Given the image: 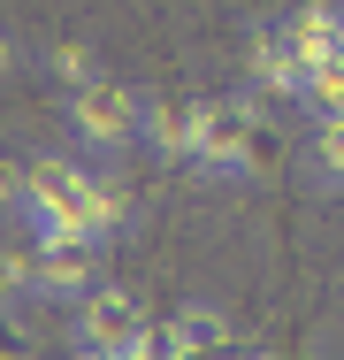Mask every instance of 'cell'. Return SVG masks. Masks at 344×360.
<instances>
[{"mask_svg":"<svg viewBox=\"0 0 344 360\" xmlns=\"http://www.w3.org/2000/svg\"><path fill=\"white\" fill-rule=\"evenodd\" d=\"M145 108H153V92H138L131 77H92V84H77L62 92V115H69V139L84 146V153H100V161H123L145 146Z\"/></svg>","mask_w":344,"mask_h":360,"instance_id":"cell-1","label":"cell"},{"mask_svg":"<svg viewBox=\"0 0 344 360\" xmlns=\"http://www.w3.org/2000/svg\"><path fill=\"white\" fill-rule=\"evenodd\" d=\"M69 345L92 360H153L168 353V338H161V322L145 314V299L131 284H92L77 299V330H69Z\"/></svg>","mask_w":344,"mask_h":360,"instance_id":"cell-2","label":"cell"},{"mask_svg":"<svg viewBox=\"0 0 344 360\" xmlns=\"http://www.w3.org/2000/svg\"><path fill=\"white\" fill-rule=\"evenodd\" d=\"M253 123H260V100H253V92H206L192 169H199V176H222V184L245 176V161H253Z\"/></svg>","mask_w":344,"mask_h":360,"instance_id":"cell-3","label":"cell"},{"mask_svg":"<svg viewBox=\"0 0 344 360\" xmlns=\"http://www.w3.org/2000/svg\"><path fill=\"white\" fill-rule=\"evenodd\" d=\"M39 238V299H84L92 284H107V238L92 230H31Z\"/></svg>","mask_w":344,"mask_h":360,"instance_id":"cell-4","label":"cell"},{"mask_svg":"<svg viewBox=\"0 0 344 360\" xmlns=\"http://www.w3.org/2000/svg\"><path fill=\"white\" fill-rule=\"evenodd\" d=\"M314 70H322V62H314V54L291 39V23H283V15L253 31V77L268 84L275 100H298V108H306V92H314Z\"/></svg>","mask_w":344,"mask_h":360,"instance_id":"cell-5","label":"cell"},{"mask_svg":"<svg viewBox=\"0 0 344 360\" xmlns=\"http://www.w3.org/2000/svg\"><path fill=\"white\" fill-rule=\"evenodd\" d=\"M199 115H206V92H184V84L153 92V108H145L153 161H192V153H199Z\"/></svg>","mask_w":344,"mask_h":360,"instance_id":"cell-6","label":"cell"},{"mask_svg":"<svg viewBox=\"0 0 344 360\" xmlns=\"http://www.w3.org/2000/svg\"><path fill=\"white\" fill-rule=\"evenodd\" d=\"M161 338H168V360H206L237 345V322L214 307V299H184L176 314H161Z\"/></svg>","mask_w":344,"mask_h":360,"instance_id":"cell-7","label":"cell"},{"mask_svg":"<svg viewBox=\"0 0 344 360\" xmlns=\"http://www.w3.org/2000/svg\"><path fill=\"white\" fill-rule=\"evenodd\" d=\"M283 23H291V39H298V46H306L314 62L344 46V0H298V8L283 15Z\"/></svg>","mask_w":344,"mask_h":360,"instance_id":"cell-8","label":"cell"},{"mask_svg":"<svg viewBox=\"0 0 344 360\" xmlns=\"http://www.w3.org/2000/svg\"><path fill=\"white\" fill-rule=\"evenodd\" d=\"M306 153H314V184L344 192V108H322V115H314V139H306Z\"/></svg>","mask_w":344,"mask_h":360,"instance_id":"cell-9","label":"cell"},{"mask_svg":"<svg viewBox=\"0 0 344 360\" xmlns=\"http://www.w3.org/2000/svg\"><path fill=\"white\" fill-rule=\"evenodd\" d=\"M39 70L54 77L62 92H77V84H92V77H100V54H92V39H54V46L39 54Z\"/></svg>","mask_w":344,"mask_h":360,"instance_id":"cell-10","label":"cell"},{"mask_svg":"<svg viewBox=\"0 0 344 360\" xmlns=\"http://www.w3.org/2000/svg\"><path fill=\"white\" fill-rule=\"evenodd\" d=\"M0 291H8V307H23V291H39V238H31V245L8 238V253H0Z\"/></svg>","mask_w":344,"mask_h":360,"instance_id":"cell-11","label":"cell"},{"mask_svg":"<svg viewBox=\"0 0 344 360\" xmlns=\"http://www.w3.org/2000/svg\"><path fill=\"white\" fill-rule=\"evenodd\" d=\"M306 108L322 115V108H344V46L337 54H322V70H314V92H306Z\"/></svg>","mask_w":344,"mask_h":360,"instance_id":"cell-12","label":"cell"},{"mask_svg":"<svg viewBox=\"0 0 344 360\" xmlns=\"http://www.w3.org/2000/svg\"><path fill=\"white\" fill-rule=\"evenodd\" d=\"M268 169H275V123L260 115V123H253V161H245V176H268Z\"/></svg>","mask_w":344,"mask_h":360,"instance_id":"cell-13","label":"cell"}]
</instances>
